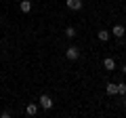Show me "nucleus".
Masks as SVG:
<instances>
[{
    "label": "nucleus",
    "instance_id": "1",
    "mask_svg": "<svg viewBox=\"0 0 126 118\" xmlns=\"http://www.w3.org/2000/svg\"><path fill=\"white\" fill-rule=\"evenodd\" d=\"M65 57H67L69 61H76V59L80 57V49H78V46H69V49L65 51Z\"/></svg>",
    "mask_w": 126,
    "mask_h": 118
},
{
    "label": "nucleus",
    "instance_id": "2",
    "mask_svg": "<svg viewBox=\"0 0 126 118\" xmlns=\"http://www.w3.org/2000/svg\"><path fill=\"white\" fill-rule=\"evenodd\" d=\"M40 108L42 110H50V108H53V99H50L48 95H42L40 97Z\"/></svg>",
    "mask_w": 126,
    "mask_h": 118
},
{
    "label": "nucleus",
    "instance_id": "3",
    "mask_svg": "<svg viewBox=\"0 0 126 118\" xmlns=\"http://www.w3.org/2000/svg\"><path fill=\"white\" fill-rule=\"evenodd\" d=\"M65 4H67L69 11H80L82 9V0H67Z\"/></svg>",
    "mask_w": 126,
    "mask_h": 118
},
{
    "label": "nucleus",
    "instance_id": "4",
    "mask_svg": "<svg viewBox=\"0 0 126 118\" xmlns=\"http://www.w3.org/2000/svg\"><path fill=\"white\" fill-rule=\"evenodd\" d=\"M103 68L107 70V72H111V70L116 68V61H113L111 57H105V59H103Z\"/></svg>",
    "mask_w": 126,
    "mask_h": 118
},
{
    "label": "nucleus",
    "instance_id": "5",
    "mask_svg": "<svg viewBox=\"0 0 126 118\" xmlns=\"http://www.w3.org/2000/svg\"><path fill=\"white\" fill-rule=\"evenodd\" d=\"M124 34H126L124 25H113V36H118V38L122 40V38H124Z\"/></svg>",
    "mask_w": 126,
    "mask_h": 118
},
{
    "label": "nucleus",
    "instance_id": "6",
    "mask_svg": "<svg viewBox=\"0 0 126 118\" xmlns=\"http://www.w3.org/2000/svg\"><path fill=\"white\" fill-rule=\"evenodd\" d=\"M105 93H107V95H116V93H118V84L107 82V84H105Z\"/></svg>",
    "mask_w": 126,
    "mask_h": 118
},
{
    "label": "nucleus",
    "instance_id": "7",
    "mask_svg": "<svg viewBox=\"0 0 126 118\" xmlns=\"http://www.w3.org/2000/svg\"><path fill=\"white\" fill-rule=\"evenodd\" d=\"M97 38H99L101 42H107V40H109V32H107V30H99V34H97Z\"/></svg>",
    "mask_w": 126,
    "mask_h": 118
},
{
    "label": "nucleus",
    "instance_id": "8",
    "mask_svg": "<svg viewBox=\"0 0 126 118\" xmlns=\"http://www.w3.org/2000/svg\"><path fill=\"white\" fill-rule=\"evenodd\" d=\"M32 11V2L30 0H21V13H30Z\"/></svg>",
    "mask_w": 126,
    "mask_h": 118
},
{
    "label": "nucleus",
    "instance_id": "9",
    "mask_svg": "<svg viewBox=\"0 0 126 118\" xmlns=\"http://www.w3.org/2000/svg\"><path fill=\"white\" fill-rule=\"evenodd\" d=\"M36 112H38V105H36V103H30V105L25 108V114H27V116H34Z\"/></svg>",
    "mask_w": 126,
    "mask_h": 118
},
{
    "label": "nucleus",
    "instance_id": "10",
    "mask_svg": "<svg viewBox=\"0 0 126 118\" xmlns=\"http://www.w3.org/2000/svg\"><path fill=\"white\" fill-rule=\"evenodd\" d=\"M118 95H126V84H124V82L118 84Z\"/></svg>",
    "mask_w": 126,
    "mask_h": 118
},
{
    "label": "nucleus",
    "instance_id": "11",
    "mask_svg": "<svg viewBox=\"0 0 126 118\" xmlns=\"http://www.w3.org/2000/svg\"><path fill=\"white\" fill-rule=\"evenodd\" d=\"M65 36H67V38H74V36H76V30H74V27H67V30H65Z\"/></svg>",
    "mask_w": 126,
    "mask_h": 118
},
{
    "label": "nucleus",
    "instance_id": "12",
    "mask_svg": "<svg viewBox=\"0 0 126 118\" xmlns=\"http://www.w3.org/2000/svg\"><path fill=\"white\" fill-rule=\"evenodd\" d=\"M122 72H124V74H126V63H124V65H122Z\"/></svg>",
    "mask_w": 126,
    "mask_h": 118
}]
</instances>
